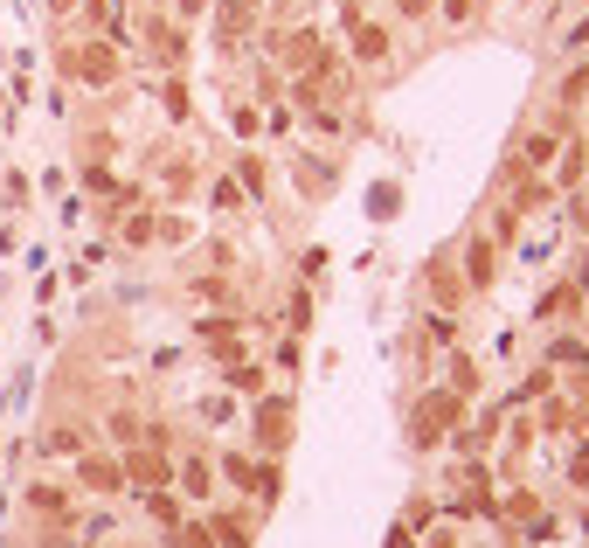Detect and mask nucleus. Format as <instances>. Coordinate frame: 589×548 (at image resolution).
<instances>
[{
	"mask_svg": "<svg viewBox=\"0 0 589 548\" xmlns=\"http://www.w3.org/2000/svg\"><path fill=\"white\" fill-rule=\"evenodd\" d=\"M84 438H90L84 424H56L49 438H42V451H49V459H77V451H84Z\"/></svg>",
	"mask_w": 589,
	"mask_h": 548,
	"instance_id": "10",
	"label": "nucleus"
},
{
	"mask_svg": "<svg viewBox=\"0 0 589 548\" xmlns=\"http://www.w3.org/2000/svg\"><path fill=\"white\" fill-rule=\"evenodd\" d=\"M105 430H111V438H119V445H139V438H146V430H139V417H132V410H111V424H105Z\"/></svg>",
	"mask_w": 589,
	"mask_h": 548,
	"instance_id": "15",
	"label": "nucleus"
},
{
	"mask_svg": "<svg viewBox=\"0 0 589 548\" xmlns=\"http://www.w3.org/2000/svg\"><path fill=\"white\" fill-rule=\"evenodd\" d=\"M208 527H216V541H230V548H250V527H243L236 514H208Z\"/></svg>",
	"mask_w": 589,
	"mask_h": 548,
	"instance_id": "13",
	"label": "nucleus"
},
{
	"mask_svg": "<svg viewBox=\"0 0 589 548\" xmlns=\"http://www.w3.org/2000/svg\"><path fill=\"white\" fill-rule=\"evenodd\" d=\"M146 42L160 49V63H167V70H174L181 56H187V49H181V35H174V22H160V14H146Z\"/></svg>",
	"mask_w": 589,
	"mask_h": 548,
	"instance_id": "9",
	"label": "nucleus"
},
{
	"mask_svg": "<svg viewBox=\"0 0 589 548\" xmlns=\"http://www.w3.org/2000/svg\"><path fill=\"white\" fill-rule=\"evenodd\" d=\"M201 348L216 354L222 368L243 362V319H230V313H222V319H201Z\"/></svg>",
	"mask_w": 589,
	"mask_h": 548,
	"instance_id": "4",
	"label": "nucleus"
},
{
	"mask_svg": "<svg viewBox=\"0 0 589 548\" xmlns=\"http://www.w3.org/2000/svg\"><path fill=\"white\" fill-rule=\"evenodd\" d=\"M77 486L84 494H105V500H119L125 494V459H105V451H77Z\"/></svg>",
	"mask_w": 589,
	"mask_h": 548,
	"instance_id": "1",
	"label": "nucleus"
},
{
	"mask_svg": "<svg viewBox=\"0 0 589 548\" xmlns=\"http://www.w3.org/2000/svg\"><path fill=\"white\" fill-rule=\"evenodd\" d=\"M222 472H230V479L243 486V494L257 486V459H250V451H230V459H222Z\"/></svg>",
	"mask_w": 589,
	"mask_h": 548,
	"instance_id": "14",
	"label": "nucleus"
},
{
	"mask_svg": "<svg viewBox=\"0 0 589 548\" xmlns=\"http://www.w3.org/2000/svg\"><path fill=\"white\" fill-rule=\"evenodd\" d=\"M395 8H403L409 22H424V14H430V0H395Z\"/></svg>",
	"mask_w": 589,
	"mask_h": 548,
	"instance_id": "20",
	"label": "nucleus"
},
{
	"mask_svg": "<svg viewBox=\"0 0 589 548\" xmlns=\"http://www.w3.org/2000/svg\"><path fill=\"white\" fill-rule=\"evenodd\" d=\"M284 438H292V395H263L257 403V445L284 451Z\"/></svg>",
	"mask_w": 589,
	"mask_h": 548,
	"instance_id": "3",
	"label": "nucleus"
},
{
	"mask_svg": "<svg viewBox=\"0 0 589 548\" xmlns=\"http://www.w3.org/2000/svg\"><path fill=\"white\" fill-rule=\"evenodd\" d=\"M63 70H70V77H84V84H119V49H111V42H84V49H70L63 56Z\"/></svg>",
	"mask_w": 589,
	"mask_h": 548,
	"instance_id": "2",
	"label": "nucleus"
},
{
	"mask_svg": "<svg viewBox=\"0 0 589 548\" xmlns=\"http://www.w3.org/2000/svg\"><path fill=\"white\" fill-rule=\"evenodd\" d=\"M230 382H236L243 395H263V375H257L250 362H230Z\"/></svg>",
	"mask_w": 589,
	"mask_h": 548,
	"instance_id": "16",
	"label": "nucleus"
},
{
	"mask_svg": "<svg viewBox=\"0 0 589 548\" xmlns=\"http://www.w3.org/2000/svg\"><path fill=\"white\" fill-rule=\"evenodd\" d=\"M347 22H354V63H389V28H375V22H360V14L347 8Z\"/></svg>",
	"mask_w": 589,
	"mask_h": 548,
	"instance_id": "6",
	"label": "nucleus"
},
{
	"mask_svg": "<svg viewBox=\"0 0 589 548\" xmlns=\"http://www.w3.org/2000/svg\"><path fill=\"white\" fill-rule=\"evenodd\" d=\"M236 167H243V187H250V195H263V160H257V154H243Z\"/></svg>",
	"mask_w": 589,
	"mask_h": 548,
	"instance_id": "17",
	"label": "nucleus"
},
{
	"mask_svg": "<svg viewBox=\"0 0 589 548\" xmlns=\"http://www.w3.org/2000/svg\"><path fill=\"white\" fill-rule=\"evenodd\" d=\"M139 507H146V514H154V527H167V535H174V527L187 521V507H181V494H167V486H154V494H146Z\"/></svg>",
	"mask_w": 589,
	"mask_h": 548,
	"instance_id": "8",
	"label": "nucleus"
},
{
	"mask_svg": "<svg viewBox=\"0 0 589 548\" xmlns=\"http://www.w3.org/2000/svg\"><path fill=\"white\" fill-rule=\"evenodd\" d=\"M250 22H257V8H250V0H222V8H216V42H222V56H236V49H243Z\"/></svg>",
	"mask_w": 589,
	"mask_h": 548,
	"instance_id": "5",
	"label": "nucleus"
},
{
	"mask_svg": "<svg viewBox=\"0 0 589 548\" xmlns=\"http://www.w3.org/2000/svg\"><path fill=\"white\" fill-rule=\"evenodd\" d=\"M174 14H181V22H195V14H208V0H174Z\"/></svg>",
	"mask_w": 589,
	"mask_h": 548,
	"instance_id": "19",
	"label": "nucleus"
},
{
	"mask_svg": "<svg viewBox=\"0 0 589 548\" xmlns=\"http://www.w3.org/2000/svg\"><path fill=\"white\" fill-rule=\"evenodd\" d=\"M208 494H216V472H208V459L195 451V459H181V500H201L208 507Z\"/></svg>",
	"mask_w": 589,
	"mask_h": 548,
	"instance_id": "7",
	"label": "nucleus"
},
{
	"mask_svg": "<svg viewBox=\"0 0 589 548\" xmlns=\"http://www.w3.org/2000/svg\"><path fill=\"white\" fill-rule=\"evenodd\" d=\"M28 514H70V494H63V486H28Z\"/></svg>",
	"mask_w": 589,
	"mask_h": 548,
	"instance_id": "11",
	"label": "nucleus"
},
{
	"mask_svg": "<svg viewBox=\"0 0 589 548\" xmlns=\"http://www.w3.org/2000/svg\"><path fill=\"white\" fill-rule=\"evenodd\" d=\"M444 14H451V22H471V14H479V0H444Z\"/></svg>",
	"mask_w": 589,
	"mask_h": 548,
	"instance_id": "18",
	"label": "nucleus"
},
{
	"mask_svg": "<svg viewBox=\"0 0 589 548\" xmlns=\"http://www.w3.org/2000/svg\"><path fill=\"white\" fill-rule=\"evenodd\" d=\"M465 271H471L465 285H479V292L492 285V251H486V243H471V251H465Z\"/></svg>",
	"mask_w": 589,
	"mask_h": 548,
	"instance_id": "12",
	"label": "nucleus"
}]
</instances>
